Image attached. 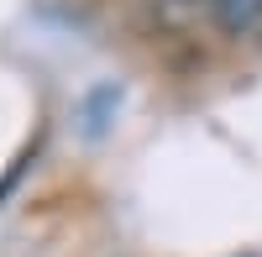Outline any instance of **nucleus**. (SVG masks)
<instances>
[{
    "label": "nucleus",
    "mask_w": 262,
    "mask_h": 257,
    "mask_svg": "<svg viewBox=\"0 0 262 257\" xmlns=\"http://www.w3.org/2000/svg\"><path fill=\"white\" fill-rule=\"evenodd\" d=\"M215 16L226 32H252L262 27V0H215Z\"/></svg>",
    "instance_id": "nucleus-1"
}]
</instances>
